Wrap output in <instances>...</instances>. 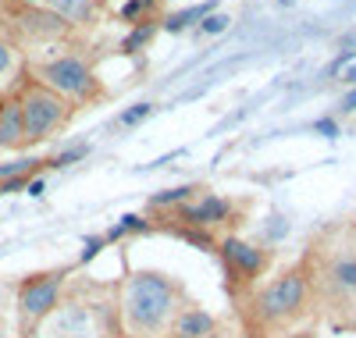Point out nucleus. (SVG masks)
Masks as SVG:
<instances>
[{
    "mask_svg": "<svg viewBox=\"0 0 356 338\" xmlns=\"http://www.w3.org/2000/svg\"><path fill=\"white\" fill-rule=\"evenodd\" d=\"M150 111H154L150 104H139L136 111H125V114H122V125H139V121H143L146 114H150Z\"/></svg>",
    "mask_w": 356,
    "mask_h": 338,
    "instance_id": "21",
    "label": "nucleus"
},
{
    "mask_svg": "<svg viewBox=\"0 0 356 338\" xmlns=\"http://www.w3.org/2000/svg\"><path fill=\"white\" fill-rule=\"evenodd\" d=\"M25 186V175H15V178H4L0 182V193H18Z\"/></svg>",
    "mask_w": 356,
    "mask_h": 338,
    "instance_id": "23",
    "label": "nucleus"
},
{
    "mask_svg": "<svg viewBox=\"0 0 356 338\" xmlns=\"http://www.w3.org/2000/svg\"><path fill=\"white\" fill-rule=\"evenodd\" d=\"M0 338H8V335H0Z\"/></svg>",
    "mask_w": 356,
    "mask_h": 338,
    "instance_id": "31",
    "label": "nucleus"
},
{
    "mask_svg": "<svg viewBox=\"0 0 356 338\" xmlns=\"http://www.w3.org/2000/svg\"><path fill=\"white\" fill-rule=\"evenodd\" d=\"M97 250H100V239H93V242L86 246V253H82V260H93V257H97Z\"/></svg>",
    "mask_w": 356,
    "mask_h": 338,
    "instance_id": "25",
    "label": "nucleus"
},
{
    "mask_svg": "<svg viewBox=\"0 0 356 338\" xmlns=\"http://www.w3.org/2000/svg\"><path fill=\"white\" fill-rule=\"evenodd\" d=\"M189 186H182V189H168V193H161V196H154V207H168V203H178V200H189Z\"/></svg>",
    "mask_w": 356,
    "mask_h": 338,
    "instance_id": "18",
    "label": "nucleus"
},
{
    "mask_svg": "<svg viewBox=\"0 0 356 338\" xmlns=\"http://www.w3.org/2000/svg\"><path fill=\"white\" fill-rule=\"evenodd\" d=\"M225 29H228V18L225 15H207V22L200 25V33L203 36H214V33H225Z\"/></svg>",
    "mask_w": 356,
    "mask_h": 338,
    "instance_id": "17",
    "label": "nucleus"
},
{
    "mask_svg": "<svg viewBox=\"0 0 356 338\" xmlns=\"http://www.w3.org/2000/svg\"><path fill=\"white\" fill-rule=\"evenodd\" d=\"M43 0H18V8H40Z\"/></svg>",
    "mask_w": 356,
    "mask_h": 338,
    "instance_id": "28",
    "label": "nucleus"
},
{
    "mask_svg": "<svg viewBox=\"0 0 356 338\" xmlns=\"http://www.w3.org/2000/svg\"><path fill=\"white\" fill-rule=\"evenodd\" d=\"M221 257H225L228 271L235 274V278H243V282L257 278V274L264 271L260 250H253V246L243 242V239H225V242H221Z\"/></svg>",
    "mask_w": 356,
    "mask_h": 338,
    "instance_id": "7",
    "label": "nucleus"
},
{
    "mask_svg": "<svg viewBox=\"0 0 356 338\" xmlns=\"http://www.w3.org/2000/svg\"><path fill=\"white\" fill-rule=\"evenodd\" d=\"M57 296H61V271L36 274L18 289V314L25 321H43L57 306Z\"/></svg>",
    "mask_w": 356,
    "mask_h": 338,
    "instance_id": "6",
    "label": "nucleus"
},
{
    "mask_svg": "<svg viewBox=\"0 0 356 338\" xmlns=\"http://www.w3.org/2000/svg\"><path fill=\"white\" fill-rule=\"evenodd\" d=\"M47 4L65 25L68 22H89V15H93V4H89V0H47Z\"/></svg>",
    "mask_w": 356,
    "mask_h": 338,
    "instance_id": "12",
    "label": "nucleus"
},
{
    "mask_svg": "<svg viewBox=\"0 0 356 338\" xmlns=\"http://www.w3.org/2000/svg\"><path fill=\"white\" fill-rule=\"evenodd\" d=\"M342 111H356V89H353V93H346V100H342Z\"/></svg>",
    "mask_w": 356,
    "mask_h": 338,
    "instance_id": "26",
    "label": "nucleus"
},
{
    "mask_svg": "<svg viewBox=\"0 0 356 338\" xmlns=\"http://www.w3.org/2000/svg\"><path fill=\"white\" fill-rule=\"evenodd\" d=\"M228 214V203L225 200H218V196H207L203 203H196V207H186L182 210V221H189V225H214V221H221Z\"/></svg>",
    "mask_w": 356,
    "mask_h": 338,
    "instance_id": "11",
    "label": "nucleus"
},
{
    "mask_svg": "<svg viewBox=\"0 0 356 338\" xmlns=\"http://www.w3.org/2000/svg\"><path fill=\"white\" fill-rule=\"evenodd\" d=\"M25 143V121H22V104L18 93L0 104V150H22Z\"/></svg>",
    "mask_w": 356,
    "mask_h": 338,
    "instance_id": "9",
    "label": "nucleus"
},
{
    "mask_svg": "<svg viewBox=\"0 0 356 338\" xmlns=\"http://www.w3.org/2000/svg\"><path fill=\"white\" fill-rule=\"evenodd\" d=\"M100 317H97V310L89 303H57L54 310L43 317V324H40V335L43 338H104L100 335Z\"/></svg>",
    "mask_w": 356,
    "mask_h": 338,
    "instance_id": "5",
    "label": "nucleus"
},
{
    "mask_svg": "<svg viewBox=\"0 0 356 338\" xmlns=\"http://www.w3.org/2000/svg\"><path fill=\"white\" fill-rule=\"evenodd\" d=\"M79 157H86V146H75V150H65L61 157L54 161V168H65V164H72V161H79Z\"/></svg>",
    "mask_w": 356,
    "mask_h": 338,
    "instance_id": "22",
    "label": "nucleus"
},
{
    "mask_svg": "<svg viewBox=\"0 0 356 338\" xmlns=\"http://www.w3.org/2000/svg\"><path fill=\"white\" fill-rule=\"evenodd\" d=\"M310 306V282L303 278L300 271H289L275 285H267L257 299H253V314L257 321L275 331V328H285V324H296L303 317V310Z\"/></svg>",
    "mask_w": 356,
    "mask_h": 338,
    "instance_id": "2",
    "label": "nucleus"
},
{
    "mask_svg": "<svg viewBox=\"0 0 356 338\" xmlns=\"http://www.w3.org/2000/svg\"><path fill=\"white\" fill-rule=\"evenodd\" d=\"M40 161H18V164H0V182L4 178H15V175H29Z\"/></svg>",
    "mask_w": 356,
    "mask_h": 338,
    "instance_id": "16",
    "label": "nucleus"
},
{
    "mask_svg": "<svg viewBox=\"0 0 356 338\" xmlns=\"http://www.w3.org/2000/svg\"><path fill=\"white\" fill-rule=\"evenodd\" d=\"M317 132H324V136H335V132H339V125H335L332 118H324V121H317Z\"/></svg>",
    "mask_w": 356,
    "mask_h": 338,
    "instance_id": "24",
    "label": "nucleus"
},
{
    "mask_svg": "<svg viewBox=\"0 0 356 338\" xmlns=\"http://www.w3.org/2000/svg\"><path fill=\"white\" fill-rule=\"evenodd\" d=\"M282 4H292V0H282Z\"/></svg>",
    "mask_w": 356,
    "mask_h": 338,
    "instance_id": "30",
    "label": "nucleus"
},
{
    "mask_svg": "<svg viewBox=\"0 0 356 338\" xmlns=\"http://www.w3.org/2000/svg\"><path fill=\"white\" fill-rule=\"evenodd\" d=\"M150 36H154V25H139L136 33L125 40V50H139V47H143L146 40H150Z\"/></svg>",
    "mask_w": 356,
    "mask_h": 338,
    "instance_id": "19",
    "label": "nucleus"
},
{
    "mask_svg": "<svg viewBox=\"0 0 356 338\" xmlns=\"http://www.w3.org/2000/svg\"><path fill=\"white\" fill-rule=\"evenodd\" d=\"M346 82H353V86H356V65H353V68L346 72Z\"/></svg>",
    "mask_w": 356,
    "mask_h": 338,
    "instance_id": "29",
    "label": "nucleus"
},
{
    "mask_svg": "<svg viewBox=\"0 0 356 338\" xmlns=\"http://www.w3.org/2000/svg\"><path fill=\"white\" fill-rule=\"evenodd\" d=\"M146 225L139 221V218H132V214H129V218H122V225H118V228H111V239H118V235H122V232H143Z\"/></svg>",
    "mask_w": 356,
    "mask_h": 338,
    "instance_id": "20",
    "label": "nucleus"
},
{
    "mask_svg": "<svg viewBox=\"0 0 356 338\" xmlns=\"http://www.w3.org/2000/svg\"><path fill=\"white\" fill-rule=\"evenodd\" d=\"M18 104H22V121H25V143H43L68 121V100L50 93L47 86L29 82L18 89Z\"/></svg>",
    "mask_w": 356,
    "mask_h": 338,
    "instance_id": "3",
    "label": "nucleus"
},
{
    "mask_svg": "<svg viewBox=\"0 0 356 338\" xmlns=\"http://www.w3.org/2000/svg\"><path fill=\"white\" fill-rule=\"evenodd\" d=\"M15 33L33 36V40H54L65 33V22L54 11H40V8H18L15 11Z\"/></svg>",
    "mask_w": 356,
    "mask_h": 338,
    "instance_id": "8",
    "label": "nucleus"
},
{
    "mask_svg": "<svg viewBox=\"0 0 356 338\" xmlns=\"http://www.w3.org/2000/svg\"><path fill=\"white\" fill-rule=\"evenodd\" d=\"M0 104H4V100H0Z\"/></svg>",
    "mask_w": 356,
    "mask_h": 338,
    "instance_id": "32",
    "label": "nucleus"
},
{
    "mask_svg": "<svg viewBox=\"0 0 356 338\" xmlns=\"http://www.w3.org/2000/svg\"><path fill=\"white\" fill-rule=\"evenodd\" d=\"M332 285L356 292V260H339V264H332Z\"/></svg>",
    "mask_w": 356,
    "mask_h": 338,
    "instance_id": "14",
    "label": "nucleus"
},
{
    "mask_svg": "<svg viewBox=\"0 0 356 338\" xmlns=\"http://www.w3.org/2000/svg\"><path fill=\"white\" fill-rule=\"evenodd\" d=\"M15 65H18V61H15V47L0 36V79H8L15 72Z\"/></svg>",
    "mask_w": 356,
    "mask_h": 338,
    "instance_id": "15",
    "label": "nucleus"
},
{
    "mask_svg": "<svg viewBox=\"0 0 356 338\" xmlns=\"http://www.w3.org/2000/svg\"><path fill=\"white\" fill-rule=\"evenodd\" d=\"M186 310L182 289L161 271H132L118 296V321L129 338H161Z\"/></svg>",
    "mask_w": 356,
    "mask_h": 338,
    "instance_id": "1",
    "label": "nucleus"
},
{
    "mask_svg": "<svg viewBox=\"0 0 356 338\" xmlns=\"http://www.w3.org/2000/svg\"><path fill=\"white\" fill-rule=\"evenodd\" d=\"M218 328H221V324L207 314V310L186 306V310L171 321V328H168L164 338H203V335H211V331H218Z\"/></svg>",
    "mask_w": 356,
    "mask_h": 338,
    "instance_id": "10",
    "label": "nucleus"
},
{
    "mask_svg": "<svg viewBox=\"0 0 356 338\" xmlns=\"http://www.w3.org/2000/svg\"><path fill=\"white\" fill-rule=\"evenodd\" d=\"M33 82L47 86L50 93L65 97V100H93L100 93V86L93 79V72H89V65L82 57L75 54H65V57H54V61H43V65L33 68Z\"/></svg>",
    "mask_w": 356,
    "mask_h": 338,
    "instance_id": "4",
    "label": "nucleus"
},
{
    "mask_svg": "<svg viewBox=\"0 0 356 338\" xmlns=\"http://www.w3.org/2000/svg\"><path fill=\"white\" fill-rule=\"evenodd\" d=\"M353 40H356V36H353Z\"/></svg>",
    "mask_w": 356,
    "mask_h": 338,
    "instance_id": "33",
    "label": "nucleus"
},
{
    "mask_svg": "<svg viewBox=\"0 0 356 338\" xmlns=\"http://www.w3.org/2000/svg\"><path fill=\"white\" fill-rule=\"evenodd\" d=\"M203 338H232V335H228V328H218V331H211V335H203Z\"/></svg>",
    "mask_w": 356,
    "mask_h": 338,
    "instance_id": "27",
    "label": "nucleus"
},
{
    "mask_svg": "<svg viewBox=\"0 0 356 338\" xmlns=\"http://www.w3.org/2000/svg\"><path fill=\"white\" fill-rule=\"evenodd\" d=\"M218 4H214V0H207V4H196V8H189V11H178V15H171L168 22H164V29H168V33H182V29L189 25V22H196V18H207V15H211Z\"/></svg>",
    "mask_w": 356,
    "mask_h": 338,
    "instance_id": "13",
    "label": "nucleus"
}]
</instances>
